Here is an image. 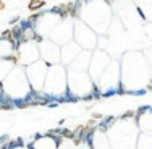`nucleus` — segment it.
Here are the masks:
<instances>
[{
    "label": "nucleus",
    "instance_id": "1",
    "mask_svg": "<svg viewBox=\"0 0 152 149\" xmlns=\"http://www.w3.org/2000/svg\"><path fill=\"white\" fill-rule=\"evenodd\" d=\"M39 7H42V2H39V0H32V2L29 3V8L34 12V10H37Z\"/></svg>",
    "mask_w": 152,
    "mask_h": 149
},
{
    "label": "nucleus",
    "instance_id": "2",
    "mask_svg": "<svg viewBox=\"0 0 152 149\" xmlns=\"http://www.w3.org/2000/svg\"><path fill=\"white\" fill-rule=\"evenodd\" d=\"M131 117H136V112L129 110V112H126V114H123V115H121V120H126V118H131Z\"/></svg>",
    "mask_w": 152,
    "mask_h": 149
},
{
    "label": "nucleus",
    "instance_id": "3",
    "mask_svg": "<svg viewBox=\"0 0 152 149\" xmlns=\"http://www.w3.org/2000/svg\"><path fill=\"white\" fill-rule=\"evenodd\" d=\"M147 89H152V83H151V84H149V86H147Z\"/></svg>",
    "mask_w": 152,
    "mask_h": 149
}]
</instances>
